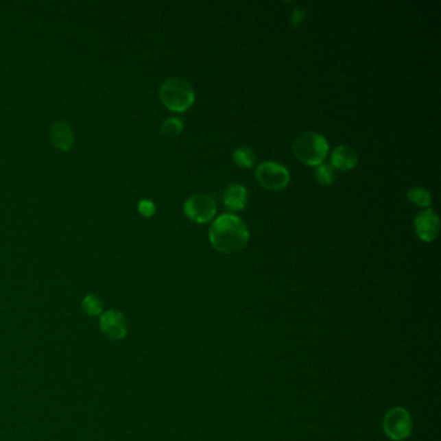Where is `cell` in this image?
I'll return each mask as SVG.
<instances>
[{
    "label": "cell",
    "mask_w": 441,
    "mask_h": 441,
    "mask_svg": "<svg viewBox=\"0 0 441 441\" xmlns=\"http://www.w3.org/2000/svg\"><path fill=\"white\" fill-rule=\"evenodd\" d=\"M224 204L233 213L245 210L248 206V189L238 182L230 184L224 192Z\"/></svg>",
    "instance_id": "cell-10"
},
{
    "label": "cell",
    "mask_w": 441,
    "mask_h": 441,
    "mask_svg": "<svg viewBox=\"0 0 441 441\" xmlns=\"http://www.w3.org/2000/svg\"><path fill=\"white\" fill-rule=\"evenodd\" d=\"M407 197L410 202L417 204V206L422 207V208H427V207L432 204L431 193L429 192L427 189L420 188V187L410 188V189L407 191Z\"/></svg>",
    "instance_id": "cell-13"
},
{
    "label": "cell",
    "mask_w": 441,
    "mask_h": 441,
    "mask_svg": "<svg viewBox=\"0 0 441 441\" xmlns=\"http://www.w3.org/2000/svg\"><path fill=\"white\" fill-rule=\"evenodd\" d=\"M315 179L317 182H320L321 185L329 187L335 181V174H334V169L330 165H320L315 167Z\"/></svg>",
    "instance_id": "cell-14"
},
{
    "label": "cell",
    "mask_w": 441,
    "mask_h": 441,
    "mask_svg": "<svg viewBox=\"0 0 441 441\" xmlns=\"http://www.w3.org/2000/svg\"><path fill=\"white\" fill-rule=\"evenodd\" d=\"M233 162L241 169H250L255 163V154L248 147H239L232 154Z\"/></svg>",
    "instance_id": "cell-12"
},
{
    "label": "cell",
    "mask_w": 441,
    "mask_h": 441,
    "mask_svg": "<svg viewBox=\"0 0 441 441\" xmlns=\"http://www.w3.org/2000/svg\"><path fill=\"white\" fill-rule=\"evenodd\" d=\"M159 99L171 112L184 113L194 104L195 92L188 80L172 77L162 83Z\"/></svg>",
    "instance_id": "cell-2"
},
{
    "label": "cell",
    "mask_w": 441,
    "mask_h": 441,
    "mask_svg": "<svg viewBox=\"0 0 441 441\" xmlns=\"http://www.w3.org/2000/svg\"><path fill=\"white\" fill-rule=\"evenodd\" d=\"M137 208L139 213L145 217H150L156 214V204L149 200H141L137 204Z\"/></svg>",
    "instance_id": "cell-17"
},
{
    "label": "cell",
    "mask_w": 441,
    "mask_h": 441,
    "mask_svg": "<svg viewBox=\"0 0 441 441\" xmlns=\"http://www.w3.org/2000/svg\"><path fill=\"white\" fill-rule=\"evenodd\" d=\"M182 128H184L182 121H181L180 118H176V117L167 118L162 123V127H160L163 135L167 136V137H175V136L180 135Z\"/></svg>",
    "instance_id": "cell-15"
},
{
    "label": "cell",
    "mask_w": 441,
    "mask_h": 441,
    "mask_svg": "<svg viewBox=\"0 0 441 441\" xmlns=\"http://www.w3.org/2000/svg\"><path fill=\"white\" fill-rule=\"evenodd\" d=\"M211 246L222 254H235L248 246L250 232L246 223L233 214L216 217L208 229Z\"/></svg>",
    "instance_id": "cell-1"
},
{
    "label": "cell",
    "mask_w": 441,
    "mask_h": 441,
    "mask_svg": "<svg viewBox=\"0 0 441 441\" xmlns=\"http://www.w3.org/2000/svg\"><path fill=\"white\" fill-rule=\"evenodd\" d=\"M83 309L88 316H97L102 313V300L96 295H87L83 299Z\"/></svg>",
    "instance_id": "cell-16"
},
{
    "label": "cell",
    "mask_w": 441,
    "mask_h": 441,
    "mask_svg": "<svg viewBox=\"0 0 441 441\" xmlns=\"http://www.w3.org/2000/svg\"><path fill=\"white\" fill-rule=\"evenodd\" d=\"M255 179L263 188L280 192L289 187L290 184V171L287 170L281 163L277 162H263L255 170Z\"/></svg>",
    "instance_id": "cell-4"
},
{
    "label": "cell",
    "mask_w": 441,
    "mask_h": 441,
    "mask_svg": "<svg viewBox=\"0 0 441 441\" xmlns=\"http://www.w3.org/2000/svg\"><path fill=\"white\" fill-rule=\"evenodd\" d=\"M295 157L307 166L317 167L328 157L329 143L325 136L307 131L298 136L293 143Z\"/></svg>",
    "instance_id": "cell-3"
},
{
    "label": "cell",
    "mask_w": 441,
    "mask_h": 441,
    "mask_svg": "<svg viewBox=\"0 0 441 441\" xmlns=\"http://www.w3.org/2000/svg\"><path fill=\"white\" fill-rule=\"evenodd\" d=\"M100 329L109 339H123L127 334V321L119 311H106L100 318Z\"/></svg>",
    "instance_id": "cell-8"
},
{
    "label": "cell",
    "mask_w": 441,
    "mask_h": 441,
    "mask_svg": "<svg viewBox=\"0 0 441 441\" xmlns=\"http://www.w3.org/2000/svg\"><path fill=\"white\" fill-rule=\"evenodd\" d=\"M51 140L61 150H70L74 144V132L67 122L58 121L51 127Z\"/></svg>",
    "instance_id": "cell-11"
},
{
    "label": "cell",
    "mask_w": 441,
    "mask_h": 441,
    "mask_svg": "<svg viewBox=\"0 0 441 441\" xmlns=\"http://www.w3.org/2000/svg\"><path fill=\"white\" fill-rule=\"evenodd\" d=\"M414 229L420 241L430 243L433 242L440 233V219L433 210L426 208L416 216Z\"/></svg>",
    "instance_id": "cell-7"
},
{
    "label": "cell",
    "mask_w": 441,
    "mask_h": 441,
    "mask_svg": "<svg viewBox=\"0 0 441 441\" xmlns=\"http://www.w3.org/2000/svg\"><path fill=\"white\" fill-rule=\"evenodd\" d=\"M305 16H306V13L302 11V10H299V8L294 10L293 16H291V23L294 25V27H298L300 23H303Z\"/></svg>",
    "instance_id": "cell-18"
},
{
    "label": "cell",
    "mask_w": 441,
    "mask_h": 441,
    "mask_svg": "<svg viewBox=\"0 0 441 441\" xmlns=\"http://www.w3.org/2000/svg\"><path fill=\"white\" fill-rule=\"evenodd\" d=\"M383 429L392 440L403 441L412 432V419L404 407L391 409L383 422Z\"/></svg>",
    "instance_id": "cell-6"
},
{
    "label": "cell",
    "mask_w": 441,
    "mask_h": 441,
    "mask_svg": "<svg viewBox=\"0 0 441 441\" xmlns=\"http://www.w3.org/2000/svg\"><path fill=\"white\" fill-rule=\"evenodd\" d=\"M184 214L197 224L211 222L216 215V204L208 194H194L184 202Z\"/></svg>",
    "instance_id": "cell-5"
},
{
    "label": "cell",
    "mask_w": 441,
    "mask_h": 441,
    "mask_svg": "<svg viewBox=\"0 0 441 441\" xmlns=\"http://www.w3.org/2000/svg\"><path fill=\"white\" fill-rule=\"evenodd\" d=\"M359 162V156L353 147L340 145L335 147L330 157V166L340 171L353 170Z\"/></svg>",
    "instance_id": "cell-9"
}]
</instances>
